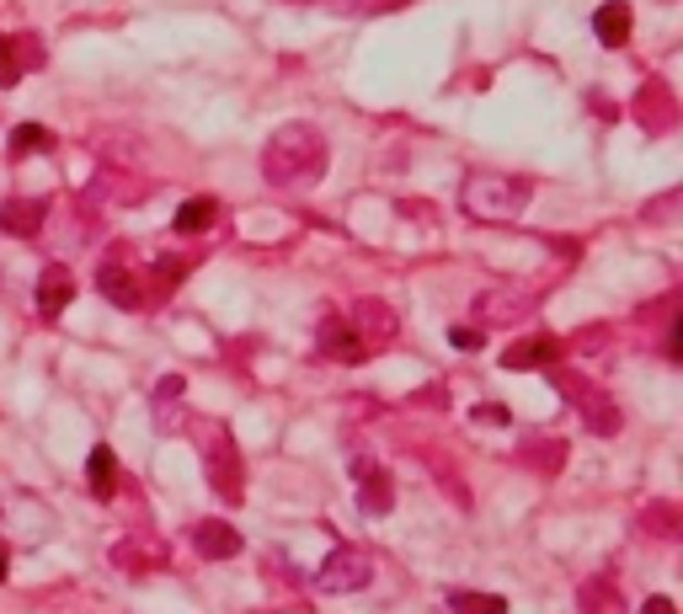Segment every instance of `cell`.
<instances>
[{
  "label": "cell",
  "mask_w": 683,
  "mask_h": 614,
  "mask_svg": "<svg viewBox=\"0 0 683 614\" xmlns=\"http://www.w3.org/2000/svg\"><path fill=\"white\" fill-rule=\"evenodd\" d=\"M5 572H11V555L0 551V577H5Z\"/></svg>",
  "instance_id": "obj_32"
},
{
  "label": "cell",
  "mask_w": 683,
  "mask_h": 614,
  "mask_svg": "<svg viewBox=\"0 0 683 614\" xmlns=\"http://www.w3.org/2000/svg\"><path fill=\"white\" fill-rule=\"evenodd\" d=\"M353 476H358V508H364L369 518H379V513L395 508V487H390V471H384V465L353 460Z\"/></svg>",
  "instance_id": "obj_9"
},
{
  "label": "cell",
  "mask_w": 683,
  "mask_h": 614,
  "mask_svg": "<svg viewBox=\"0 0 683 614\" xmlns=\"http://www.w3.org/2000/svg\"><path fill=\"white\" fill-rule=\"evenodd\" d=\"M337 11H390V5H401V0H331Z\"/></svg>",
  "instance_id": "obj_29"
},
{
  "label": "cell",
  "mask_w": 683,
  "mask_h": 614,
  "mask_svg": "<svg viewBox=\"0 0 683 614\" xmlns=\"http://www.w3.org/2000/svg\"><path fill=\"white\" fill-rule=\"evenodd\" d=\"M27 150H54V134H49L43 123H22V128L11 134V155H27Z\"/></svg>",
  "instance_id": "obj_26"
},
{
  "label": "cell",
  "mask_w": 683,
  "mask_h": 614,
  "mask_svg": "<svg viewBox=\"0 0 683 614\" xmlns=\"http://www.w3.org/2000/svg\"><path fill=\"white\" fill-rule=\"evenodd\" d=\"M353 331L364 337V348H390L395 331H401V321H395V310L384 305V300H358L353 305Z\"/></svg>",
  "instance_id": "obj_8"
},
{
  "label": "cell",
  "mask_w": 683,
  "mask_h": 614,
  "mask_svg": "<svg viewBox=\"0 0 683 614\" xmlns=\"http://www.w3.org/2000/svg\"><path fill=\"white\" fill-rule=\"evenodd\" d=\"M448 342H454L459 353H476V348H486V331H476L470 321H459V326H448Z\"/></svg>",
  "instance_id": "obj_28"
},
{
  "label": "cell",
  "mask_w": 683,
  "mask_h": 614,
  "mask_svg": "<svg viewBox=\"0 0 683 614\" xmlns=\"http://www.w3.org/2000/svg\"><path fill=\"white\" fill-rule=\"evenodd\" d=\"M374 582V555L364 546H337V551L320 561L315 572V588L320 593H358Z\"/></svg>",
  "instance_id": "obj_5"
},
{
  "label": "cell",
  "mask_w": 683,
  "mask_h": 614,
  "mask_svg": "<svg viewBox=\"0 0 683 614\" xmlns=\"http://www.w3.org/2000/svg\"><path fill=\"white\" fill-rule=\"evenodd\" d=\"M161 561H166V551H144V540H118L113 546V566H124V572H150Z\"/></svg>",
  "instance_id": "obj_24"
},
{
  "label": "cell",
  "mask_w": 683,
  "mask_h": 614,
  "mask_svg": "<svg viewBox=\"0 0 683 614\" xmlns=\"http://www.w3.org/2000/svg\"><path fill=\"white\" fill-rule=\"evenodd\" d=\"M551 385H556L560 396L582 412V423H587L593 433H604V438H609V433H620V406H615V396H609V390H598V385H593V379H582L577 368H556V364H551Z\"/></svg>",
  "instance_id": "obj_4"
},
{
  "label": "cell",
  "mask_w": 683,
  "mask_h": 614,
  "mask_svg": "<svg viewBox=\"0 0 683 614\" xmlns=\"http://www.w3.org/2000/svg\"><path fill=\"white\" fill-rule=\"evenodd\" d=\"M476 423H507V412H502V406H481V412H476Z\"/></svg>",
  "instance_id": "obj_31"
},
{
  "label": "cell",
  "mask_w": 683,
  "mask_h": 614,
  "mask_svg": "<svg viewBox=\"0 0 683 614\" xmlns=\"http://www.w3.org/2000/svg\"><path fill=\"white\" fill-rule=\"evenodd\" d=\"M577 610L582 614H624V599L609 577H587V582L577 588Z\"/></svg>",
  "instance_id": "obj_18"
},
{
  "label": "cell",
  "mask_w": 683,
  "mask_h": 614,
  "mask_svg": "<svg viewBox=\"0 0 683 614\" xmlns=\"http://www.w3.org/2000/svg\"><path fill=\"white\" fill-rule=\"evenodd\" d=\"M448 610H454V614H507V599H497V593H465V588H454V593H448Z\"/></svg>",
  "instance_id": "obj_25"
},
{
  "label": "cell",
  "mask_w": 683,
  "mask_h": 614,
  "mask_svg": "<svg viewBox=\"0 0 683 614\" xmlns=\"http://www.w3.org/2000/svg\"><path fill=\"white\" fill-rule=\"evenodd\" d=\"M630 113H635V123H641L646 134H668V128L679 123V102H673L668 80H657V75H652V80L635 91V108H630Z\"/></svg>",
  "instance_id": "obj_7"
},
{
  "label": "cell",
  "mask_w": 683,
  "mask_h": 614,
  "mask_svg": "<svg viewBox=\"0 0 683 614\" xmlns=\"http://www.w3.org/2000/svg\"><path fill=\"white\" fill-rule=\"evenodd\" d=\"M326 161H331V150L315 123H283L262 150V177L283 192H305L326 177Z\"/></svg>",
  "instance_id": "obj_1"
},
{
  "label": "cell",
  "mask_w": 683,
  "mask_h": 614,
  "mask_svg": "<svg viewBox=\"0 0 683 614\" xmlns=\"http://www.w3.org/2000/svg\"><path fill=\"white\" fill-rule=\"evenodd\" d=\"M86 476H91V491L107 502L113 487H118V454H113L107 443H97V449H91V460H86Z\"/></svg>",
  "instance_id": "obj_21"
},
{
  "label": "cell",
  "mask_w": 683,
  "mask_h": 614,
  "mask_svg": "<svg viewBox=\"0 0 683 614\" xmlns=\"http://www.w3.org/2000/svg\"><path fill=\"white\" fill-rule=\"evenodd\" d=\"M540 305V289H513V284H502V289H486L481 300H476V321H486V326H518V321H529Z\"/></svg>",
  "instance_id": "obj_6"
},
{
  "label": "cell",
  "mask_w": 683,
  "mask_h": 614,
  "mask_svg": "<svg viewBox=\"0 0 683 614\" xmlns=\"http://www.w3.org/2000/svg\"><path fill=\"white\" fill-rule=\"evenodd\" d=\"M320 353H326V359H342V364H358L369 348H364V337L353 331V321L326 315V321H320Z\"/></svg>",
  "instance_id": "obj_13"
},
{
  "label": "cell",
  "mask_w": 683,
  "mask_h": 614,
  "mask_svg": "<svg viewBox=\"0 0 683 614\" xmlns=\"http://www.w3.org/2000/svg\"><path fill=\"white\" fill-rule=\"evenodd\" d=\"M192 546H198V555H208V561H230V555H241L246 540H241L225 518H219V524H214V518H203V524L192 529Z\"/></svg>",
  "instance_id": "obj_14"
},
{
  "label": "cell",
  "mask_w": 683,
  "mask_h": 614,
  "mask_svg": "<svg viewBox=\"0 0 683 614\" xmlns=\"http://www.w3.org/2000/svg\"><path fill=\"white\" fill-rule=\"evenodd\" d=\"M198 449H203V471H208V487L225 502H241V487H246V471H241V454H236V438L225 423H198L192 428Z\"/></svg>",
  "instance_id": "obj_3"
},
{
  "label": "cell",
  "mask_w": 683,
  "mask_h": 614,
  "mask_svg": "<svg viewBox=\"0 0 683 614\" xmlns=\"http://www.w3.org/2000/svg\"><path fill=\"white\" fill-rule=\"evenodd\" d=\"M214 220H219L214 198H187L177 209V236H203V230H214Z\"/></svg>",
  "instance_id": "obj_23"
},
{
  "label": "cell",
  "mask_w": 683,
  "mask_h": 614,
  "mask_svg": "<svg viewBox=\"0 0 683 614\" xmlns=\"http://www.w3.org/2000/svg\"><path fill=\"white\" fill-rule=\"evenodd\" d=\"M69 300H75V273H69L64 262H49V267L38 273V310H43V315H60Z\"/></svg>",
  "instance_id": "obj_15"
},
{
  "label": "cell",
  "mask_w": 683,
  "mask_h": 614,
  "mask_svg": "<svg viewBox=\"0 0 683 614\" xmlns=\"http://www.w3.org/2000/svg\"><path fill=\"white\" fill-rule=\"evenodd\" d=\"M43 220H49V203H38V198H11V203H0V230H11V236H38Z\"/></svg>",
  "instance_id": "obj_16"
},
{
  "label": "cell",
  "mask_w": 683,
  "mask_h": 614,
  "mask_svg": "<svg viewBox=\"0 0 683 614\" xmlns=\"http://www.w3.org/2000/svg\"><path fill=\"white\" fill-rule=\"evenodd\" d=\"M97 289H102L113 305H124V310L144 305V278H139L134 267H124L118 256H107V262H102V273H97Z\"/></svg>",
  "instance_id": "obj_10"
},
{
  "label": "cell",
  "mask_w": 683,
  "mask_h": 614,
  "mask_svg": "<svg viewBox=\"0 0 683 614\" xmlns=\"http://www.w3.org/2000/svg\"><path fill=\"white\" fill-rule=\"evenodd\" d=\"M459 209L481 225H513L529 209V183L507 172H470L459 187Z\"/></svg>",
  "instance_id": "obj_2"
},
{
  "label": "cell",
  "mask_w": 683,
  "mask_h": 614,
  "mask_svg": "<svg viewBox=\"0 0 683 614\" xmlns=\"http://www.w3.org/2000/svg\"><path fill=\"white\" fill-rule=\"evenodd\" d=\"M518 460H523L529 471H540V476H556L560 465H566V438H523V443H518Z\"/></svg>",
  "instance_id": "obj_17"
},
{
  "label": "cell",
  "mask_w": 683,
  "mask_h": 614,
  "mask_svg": "<svg viewBox=\"0 0 683 614\" xmlns=\"http://www.w3.org/2000/svg\"><path fill=\"white\" fill-rule=\"evenodd\" d=\"M91 192H113L118 203H134V198H144V183L128 177L118 161H102V172H97V187H91Z\"/></svg>",
  "instance_id": "obj_22"
},
{
  "label": "cell",
  "mask_w": 683,
  "mask_h": 614,
  "mask_svg": "<svg viewBox=\"0 0 683 614\" xmlns=\"http://www.w3.org/2000/svg\"><path fill=\"white\" fill-rule=\"evenodd\" d=\"M560 359V342L551 331H534V337H518L502 348V368H551Z\"/></svg>",
  "instance_id": "obj_11"
},
{
  "label": "cell",
  "mask_w": 683,
  "mask_h": 614,
  "mask_svg": "<svg viewBox=\"0 0 683 614\" xmlns=\"http://www.w3.org/2000/svg\"><path fill=\"white\" fill-rule=\"evenodd\" d=\"M593 33H598V43H604V49H624V38H630V5H624V0L598 5V16H593Z\"/></svg>",
  "instance_id": "obj_19"
},
{
  "label": "cell",
  "mask_w": 683,
  "mask_h": 614,
  "mask_svg": "<svg viewBox=\"0 0 683 614\" xmlns=\"http://www.w3.org/2000/svg\"><path fill=\"white\" fill-rule=\"evenodd\" d=\"M27 64H43V43L33 33H11L0 38V86H16L27 75Z\"/></svg>",
  "instance_id": "obj_12"
},
{
  "label": "cell",
  "mask_w": 683,
  "mask_h": 614,
  "mask_svg": "<svg viewBox=\"0 0 683 614\" xmlns=\"http://www.w3.org/2000/svg\"><path fill=\"white\" fill-rule=\"evenodd\" d=\"M641 614H679V610H673V599H662V593H657V599H646V604H641Z\"/></svg>",
  "instance_id": "obj_30"
},
{
  "label": "cell",
  "mask_w": 683,
  "mask_h": 614,
  "mask_svg": "<svg viewBox=\"0 0 683 614\" xmlns=\"http://www.w3.org/2000/svg\"><path fill=\"white\" fill-rule=\"evenodd\" d=\"M641 535H652V540H679L683 535V518L673 502H652V508H641Z\"/></svg>",
  "instance_id": "obj_20"
},
{
  "label": "cell",
  "mask_w": 683,
  "mask_h": 614,
  "mask_svg": "<svg viewBox=\"0 0 683 614\" xmlns=\"http://www.w3.org/2000/svg\"><path fill=\"white\" fill-rule=\"evenodd\" d=\"M428 465H433V476L443 481V491L454 497V508H470V491H465V481H459V471H454L443 454H428Z\"/></svg>",
  "instance_id": "obj_27"
}]
</instances>
